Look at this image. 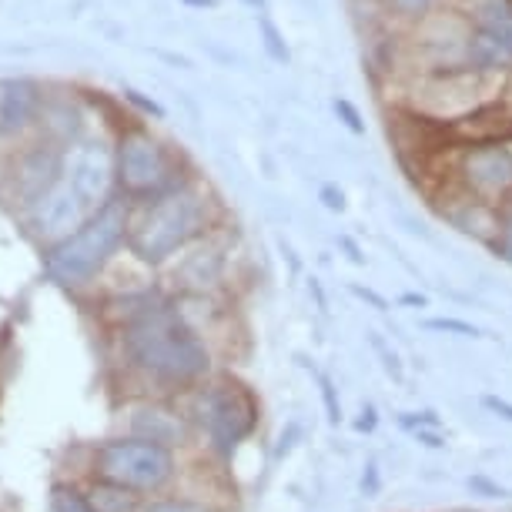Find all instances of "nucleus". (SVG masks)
<instances>
[{
    "mask_svg": "<svg viewBox=\"0 0 512 512\" xmlns=\"http://www.w3.org/2000/svg\"><path fill=\"white\" fill-rule=\"evenodd\" d=\"M124 349L141 372L161 382H195L208 372L205 342L171 308H141L128 322Z\"/></svg>",
    "mask_w": 512,
    "mask_h": 512,
    "instance_id": "1",
    "label": "nucleus"
},
{
    "mask_svg": "<svg viewBox=\"0 0 512 512\" xmlns=\"http://www.w3.org/2000/svg\"><path fill=\"white\" fill-rule=\"evenodd\" d=\"M208 225V198L198 188L175 185L154 195L131 225V248L144 262H164Z\"/></svg>",
    "mask_w": 512,
    "mask_h": 512,
    "instance_id": "2",
    "label": "nucleus"
},
{
    "mask_svg": "<svg viewBox=\"0 0 512 512\" xmlns=\"http://www.w3.org/2000/svg\"><path fill=\"white\" fill-rule=\"evenodd\" d=\"M124 231H128V211L118 201H108L88 225L77 235L61 241L51 258H47V275L61 285H77L91 278L98 268L108 262V255L121 245Z\"/></svg>",
    "mask_w": 512,
    "mask_h": 512,
    "instance_id": "3",
    "label": "nucleus"
},
{
    "mask_svg": "<svg viewBox=\"0 0 512 512\" xmlns=\"http://www.w3.org/2000/svg\"><path fill=\"white\" fill-rule=\"evenodd\" d=\"M452 185L459 198L479 201L486 208H502L512 201V141L482 138L469 141L452 164Z\"/></svg>",
    "mask_w": 512,
    "mask_h": 512,
    "instance_id": "4",
    "label": "nucleus"
},
{
    "mask_svg": "<svg viewBox=\"0 0 512 512\" xmlns=\"http://www.w3.org/2000/svg\"><path fill=\"white\" fill-rule=\"evenodd\" d=\"M118 181L128 195L154 198L175 188V168H171V154L164 151L158 138L148 131H128L118 144Z\"/></svg>",
    "mask_w": 512,
    "mask_h": 512,
    "instance_id": "5",
    "label": "nucleus"
},
{
    "mask_svg": "<svg viewBox=\"0 0 512 512\" xmlns=\"http://www.w3.org/2000/svg\"><path fill=\"white\" fill-rule=\"evenodd\" d=\"M175 469L171 452L161 442L134 439V442H111L101 449V472L114 486L128 489H158Z\"/></svg>",
    "mask_w": 512,
    "mask_h": 512,
    "instance_id": "6",
    "label": "nucleus"
},
{
    "mask_svg": "<svg viewBox=\"0 0 512 512\" xmlns=\"http://www.w3.org/2000/svg\"><path fill=\"white\" fill-rule=\"evenodd\" d=\"M255 399L238 382H218L201 392V419L218 449L231 452L255 425Z\"/></svg>",
    "mask_w": 512,
    "mask_h": 512,
    "instance_id": "7",
    "label": "nucleus"
},
{
    "mask_svg": "<svg viewBox=\"0 0 512 512\" xmlns=\"http://www.w3.org/2000/svg\"><path fill=\"white\" fill-rule=\"evenodd\" d=\"M88 208H94L91 198L84 195V191L77 188L71 178H64L61 185H54L41 198V205H37V211H34V225L47 238L64 235V231L81 225V218H84V211H88Z\"/></svg>",
    "mask_w": 512,
    "mask_h": 512,
    "instance_id": "8",
    "label": "nucleus"
},
{
    "mask_svg": "<svg viewBox=\"0 0 512 512\" xmlns=\"http://www.w3.org/2000/svg\"><path fill=\"white\" fill-rule=\"evenodd\" d=\"M111 175H114V161L104 144H88V148L74 158L71 171H67V178L91 198V205H98V201L108 195Z\"/></svg>",
    "mask_w": 512,
    "mask_h": 512,
    "instance_id": "9",
    "label": "nucleus"
},
{
    "mask_svg": "<svg viewBox=\"0 0 512 512\" xmlns=\"http://www.w3.org/2000/svg\"><path fill=\"white\" fill-rule=\"evenodd\" d=\"M469 24L492 41H499L512 54V0H472Z\"/></svg>",
    "mask_w": 512,
    "mask_h": 512,
    "instance_id": "10",
    "label": "nucleus"
},
{
    "mask_svg": "<svg viewBox=\"0 0 512 512\" xmlns=\"http://www.w3.org/2000/svg\"><path fill=\"white\" fill-rule=\"evenodd\" d=\"M37 94L27 81H11L0 91V134L21 131L34 114Z\"/></svg>",
    "mask_w": 512,
    "mask_h": 512,
    "instance_id": "11",
    "label": "nucleus"
},
{
    "mask_svg": "<svg viewBox=\"0 0 512 512\" xmlns=\"http://www.w3.org/2000/svg\"><path fill=\"white\" fill-rule=\"evenodd\" d=\"M134 429H138L144 439L161 442V446H164V442H171V439H181V422L175 419V415L158 412V409L141 412L138 419H134Z\"/></svg>",
    "mask_w": 512,
    "mask_h": 512,
    "instance_id": "12",
    "label": "nucleus"
},
{
    "mask_svg": "<svg viewBox=\"0 0 512 512\" xmlns=\"http://www.w3.org/2000/svg\"><path fill=\"white\" fill-rule=\"evenodd\" d=\"M379 4L392 17H399V21H419L422 24L425 17H432L439 0H379Z\"/></svg>",
    "mask_w": 512,
    "mask_h": 512,
    "instance_id": "13",
    "label": "nucleus"
},
{
    "mask_svg": "<svg viewBox=\"0 0 512 512\" xmlns=\"http://www.w3.org/2000/svg\"><path fill=\"white\" fill-rule=\"evenodd\" d=\"M492 248H496L506 262H512V201L499 208V225H496V235H492Z\"/></svg>",
    "mask_w": 512,
    "mask_h": 512,
    "instance_id": "14",
    "label": "nucleus"
},
{
    "mask_svg": "<svg viewBox=\"0 0 512 512\" xmlns=\"http://www.w3.org/2000/svg\"><path fill=\"white\" fill-rule=\"evenodd\" d=\"M91 506L98 509V512H128L131 509V499H128V492H124V486L121 489L101 486L98 492H94Z\"/></svg>",
    "mask_w": 512,
    "mask_h": 512,
    "instance_id": "15",
    "label": "nucleus"
},
{
    "mask_svg": "<svg viewBox=\"0 0 512 512\" xmlns=\"http://www.w3.org/2000/svg\"><path fill=\"white\" fill-rule=\"evenodd\" d=\"M54 506H57V512H98L91 506V502H84V499H77L74 492H57V499H54Z\"/></svg>",
    "mask_w": 512,
    "mask_h": 512,
    "instance_id": "16",
    "label": "nucleus"
},
{
    "mask_svg": "<svg viewBox=\"0 0 512 512\" xmlns=\"http://www.w3.org/2000/svg\"><path fill=\"white\" fill-rule=\"evenodd\" d=\"M144 512H208L205 506H195V502H185V499H164V502H151Z\"/></svg>",
    "mask_w": 512,
    "mask_h": 512,
    "instance_id": "17",
    "label": "nucleus"
},
{
    "mask_svg": "<svg viewBox=\"0 0 512 512\" xmlns=\"http://www.w3.org/2000/svg\"><path fill=\"white\" fill-rule=\"evenodd\" d=\"M262 27H265V37H268V51L275 54V61H288V51H285L282 44H278V41H282V37L275 34V27L268 24V21H262Z\"/></svg>",
    "mask_w": 512,
    "mask_h": 512,
    "instance_id": "18",
    "label": "nucleus"
},
{
    "mask_svg": "<svg viewBox=\"0 0 512 512\" xmlns=\"http://www.w3.org/2000/svg\"><path fill=\"white\" fill-rule=\"evenodd\" d=\"M335 111L342 114V118H345V124H349L352 131H362V121H359V114H355V108H352L349 101H338V104H335Z\"/></svg>",
    "mask_w": 512,
    "mask_h": 512,
    "instance_id": "19",
    "label": "nucleus"
},
{
    "mask_svg": "<svg viewBox=\"0 0 512 512\" xmlns=\"http://www.w3.org/2000/svg\"><path fill=\"white\" fill-rule=\"evenodd\" d=\"M432 328H456V332H466V335H476L469 325H459V322H429Z\"/></svg>",
    "mask_w": 512,
    "mask_h": 512,
    "instance_id": "20",
    "label": "nucleus"
},
{
    "mask_svg": "<svg viewBox=\"0 0 512 512\" xmlns=\"http://www.w3.org/2000/svg\"><path fill=\"white\" fill-rule=\"evenodd\" d=\"M486 405H489V409H496V412H506V419H512V409H509V405H506V402H496V399H486Z\"/></svg>",
    "mask_w": 512,
    "mask_h": 512,
    "instance_id": "21",
    "label": "nucleus"
},
{
    "mask_svg": "<svg viewBox=\"0 0 512 512\" xmlns=\"http://www.w3.org/2000/svg\"><path fill=\"white\" fill-rule=\"evenodd\" d=\"M245 4H251V7H265V0H245Z\"/></svg>",
    "mask_w": 512,
    "mask_h": 512,
    "instance_id": "22",
    "label": "nucleus"
}]
</instances>
